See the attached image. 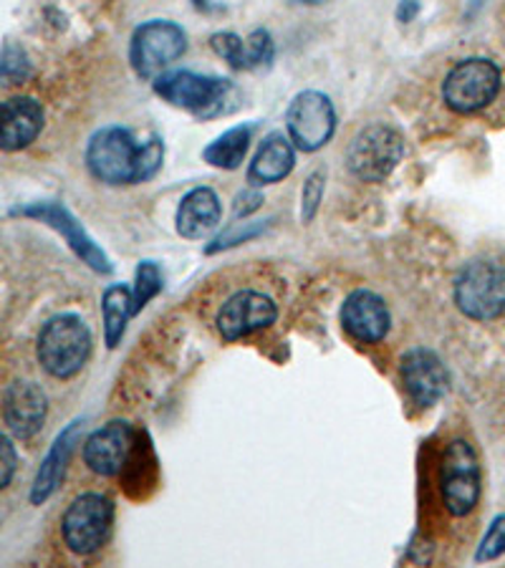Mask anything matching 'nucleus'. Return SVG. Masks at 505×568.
Instances as JSON below:
<instances>
[{
    "mask_svg": "<svg viewBox=\"0 0 505 568\" xmlns=\"http://www.w3.org/2000/svg\"><path fill=\"white\" fill-rule=\"evenodd\" d=\"M91 175L107 185H134L150 180L162 164V144H137L134 136L122 126H109L91 136L87 150Z\"/></svg>",
    "mask_w": 505,
    "mask_h": 568,
    "instance_id": "obj_1",
    "label": "nucleus"
},
{
    "mask_svg": "<svg viewBox=\"0 0 505 568\" xmlns=\"http://www.w3.org/2000/svg\"><path fill=\"white\" fill-rule=\"evenodd\" d=\"M91 354L89 326L73 314L53 316L39 336V362L51 377L69 379L81 372Z\"/></svg>",
    "mask_w": 505,
    "mask_h": 568,
    "instance_id": "obj_2",
    "label": "nucleus"
},
{
    "mask_svg": "<svg viewBox=\"0 0 505 568\" xmlns=\"http://www.w3.org/2000/svg\"><path fill=\"white\" fill-rule=\"evenodd\" d=\"M455 304L467 318L495 321L505 314V263L471 261L455 281Z\"/></svg>",
    "mask_w": 505,
    "mask_h": 568,
    "instance_id": "obj_3",
    "label": "nucleus"
},
{
    "mask_svg": "<svg viewBox=\"0 0 505 568\" xmlns=\"http://www.w3.org/2000/svg\"><path fill=\"white\" fill-rule=\"evenodd\" d=\"M503 73L491 59H465L455 63L443 81L445 104L457 114H475L501 94Z\"/></svg>",
    "mask_w": 505,
    "mask_h": 568,
    "instance_id": "obj_4",
    "label": "nucleus"
},
{
    "mask_svg": "<svg viewBox=\"0 0 505 568\" xmlns=\"http://www.w3.org/2000/svg\"><path fill=\"white\" fill-rule=\"evenodd\" d=\"M440 496L450 516H471L481 500V465L465 439H453L440 460Z\"/></svg>",
    "mask_w": 505,
    "mask_h": 568,
    "instance_id": "obj_5",
    "label": "nucleus"
},
{
    "mask_svg": "<svg viewBox=\"0 0 505 568\" xmlns=\"http://www.w3.org/2000/svg\"><path fill=\"white\" fill-rule=\"evenodd\" d=\"M154 91L172 106L188 109L192 114L213 116L228 106V97L233 94L231 81L218 77H200L192 71L162 73L154 81Z\"/></svg>",
    "mask_w": 505,
    "mask_h": 568,
    "instance_id": "obj_6",
    "label": "nucleus"
},
{
    "mask_svg": "<svg viewBox=\"0 0 505 568\" xmlns=\"http://www.w3.org/2000/svg\"><path fill=\"white\" fill-rule=\"evenodd\" d=\"M404 144L397 130L390 124H370L354 136L349 146L346 164L364 182L387 180L402 160Z\"/></svg>",
    "mask_w": 505,
    "mask_h": 568,
    "instance_id": "obj_7",
    "label": "nucleus"
},
{
    "mask_svg": "<svg viewBox=\"0 0 505 568\" xmlns=\"http://www.w3.org/2000/svg\"><path fill=\"white\" fill-rule=\"evenodd\" d=\"M188 49V36L178 23L150 21L132 36L130 59L142 79H158Z\"/></svg>",
    "mask_w": 505,
    "mask_h": 568,
    "instance_id": "obj_8",
    "label": "nucleus"
},
{
    "mask_svg": "<svg viewBox=\"0 0 505 568\" xmlns=\"http://www.w3.org/2000/svg\"><path fill=\"white\" fill-rule=\"evenodd\" d=\"M112 526V500L101 493H84L63 516V540L73 554L89 556L104 546Z\"/></svg>",
    "mask_w": 505,
    "mask_h": 568,
    "instance_id": "obj_9",
    "label": "nucleus"
},
{
    "mask_svg": "<svg viewBox=\"0 0 505 568\" xmlns=\"http://www.w3.org/2000/svg\"><path fill=\"white\" fill-rule=\"evenodd\" d=\"M291 142L303 152H316L334 136L336 112L332 99L321 91H301L286 114Z\"/></svg>",
    "mask_w": 505,
    "mask_h": 568,
    "instance_id": "obj_10",
    "label": "nucleus"
},
{
    "mask_svg": "<svg viewBox=\"0 0 505 568\" xmlns=\"http://www.w3.org/2000/svg\"><path fill=\"white\" fill-rule=\"evenodd\" d=\"M404 389L417 407H433L445 397L450 387V374L443 359L430 349H410L400 364Z\"/></svg>",
    "mask_w": 505,
    "mask_h": 568,
    "instance_id": "obj_11",
    "label": "nucleus"
},
{
    "mask_svg": "<svg viewBox=\"0 0 505 568\" xmlns=\"http://www.w3.org/2000/svg\"><path fill=\"white\" fill-rule=\"evenodd\" d=\"M275 318H279V306L273 304V298L259 291H241L218 311V328L225 342H238L259 328L271 326Z\"/></svg>",
    "mask_w": 505,
    "mask_h": 568,
    "instance_id": "obj_12",
    "label": "nucleus"
},
{
    "mask_svg": "<svg viewBox=\"0 0 505 568\" xmlns=\"http://www.w3.org/2000/svg\"><path fill=\"white\" fill-rule=\"evenodd\" d=\"M134 445V427L124 419H117V423H109L94 435L87 439L84 445V463L89 470L97 475H104V478H114L124 470L127 460H130Z\"/></svg>",
    "mask_w": 505,
    "mask_h": 568,
    "instance_id": "obj_13",
    "label": "nucleus"
},
{
    "mask_svg": "<svg viewBox=\"0 0 505 568\" xmlns=\"http://www.w3.org/2000/svg\"><path fill=\"white\" fill-rule=\"evenodd\" d=\"M342 324L346 334L356 338L360 344H376L387 336L392 326L390 308L384 298L376 296L374 291H354L352 296L344 301L342 308Z\"/></svg>",
    "mask_w": 505,
    "mask_h": 568,
    "instance_id": "obj_14",
    "label": "nucleus"
},
{
    "mask_svg": "<svg viewBox=\"0 0 505 568\" xmlns=\"http://www.w3.org/2000/svg\"><path fill=\"white\" fill-rule=\"evenodd\" d=\"M43 126V109L31 97H13L0 104V150L18 152L29 146Z\"/></svg>",
    "mask_w": 505,
    "mask_h": 568,
    "instance_id": "obj_15",
    "label": "nucleus"
},
{
    "mask_svg": "<svg viewBox=\"0 0 505 568\" xmlns=\"http://www.w3.org/2000/svg\"><path fill=\"white\" fill-rule=\"evenodd\" d=\"M21 215L39 217V220H43V223H49L51 227H57V231L67 237V243L71 245L73 253H77L81 261H87L94 271H99V273L112 271L107 255L97 248V243L84 233V227H81V223H77V217H73L67 207H61L57 203H41V205L21 210Z\"/></svg>",
    "mask_w": 505,
    "mask_h": 568,
    "instance_id": "obj_16",
    "label": "nucleus"
},
{
    "mask_svg": "<svg viewBox=\"0 0 505 568\" xmlns=\"http://www.w3.org/2000/svg\"><path fill=\"white\" fill-rule=\"evenodd\" d=\"M6 425L16 437L31 439L43 427L46 419V394L33 382H16L6 392L3 405Z\"/></svg>",
    "mask_w": 505,
    "mask_h": 568,
    "instance_id": "obj_17",
    "label": "nucleus"
},
{
    "mask_svg": "<svg viewBox=\"0 0 505 568\" xmlns=\"http://www.w3.org/2000/svg\"><path fill=\"white\" fill-rule=\"evenodd\" d=\"M223 215L218 195L210 187H195L182 197L178 207V233L190 241L205 237L210 231H215Z\"/></svg>",
    "mask_w": 505,
    "mask_h": 568,
    "instance_id": "obj_18",
    "label": "nucleus"
},
{
    "mask_svg": "<svg viewBox=\"0 0 505 568\" xmlns=\"http://www.w3.org/2000/svg\"><path fill=\"white\" fill-rule=\"evenodd\" d=\"M296 164V152H293V142H289L283 134H271L269 140L261 144L259 154L251 162L248 170V180L253 185H273L289 178V172Z\"/></svg>",
    "mask_w": 505,
    "mask_h": 568,
    "instance_id": "obj_19",
    "label": "nucleus"
},
{
    "mask_svg": "<svg viewBox=\"0 0 505 568\" xmlns=\"http://www.w3.org/2000/svg\"><path fill=\"white\" fill-rule=\"evenodd\" d=\"M101 314H104V338L109 349H117L119 342L127 332V321L134 316V304H132V288L117 286L107 288L104 301H101Z\"/></svg>",
    "mask_w": 505,
    "mask_h": 568,
    "instance_id": "obj_20",
    "label": "nucleus"
},
{
    "mask_svg": "<svg viewBox=\"0 0 505 568\" xmlns=\"http://www.w3.org/2000/svg\"><path fill=\"white\" fill-rule=\"evenodd\" d=\"M251 126H233L220 134L213 144L205 146L202 160L220 170H235L245 160L248 146H251Z\"/></svg>",
    "mask_w": 505,
    "mask_h": 568,
    "instance_id": "obj_21",
    "label": "nucleus"
},
{
    "mask_svg": "<svg viewBox=\"0 0 505 568\" xmlns=\"http://www.w3.org/2000/svg\"><path fill=\"white\" fill-rule=\"evenodd\" d=\"M73 433H77V425H73L69 433H63L57 443H53L51 453L46 455V460H43L41 470H39V475H36V483H33V493H31L33 503H43L53 490H57V485L61 483V475H63V465H67V460H69V447H71L69 443H71Z\"/></svg>",
    "mask_w": 505,
    "mask_h": 568,
    "instance_id": "obj_22",
    "label": "nucleus"
},
{
    "mask_svg": "<svg viewBox=\"0 0 505 568\" xmlns=\"http://www.w3.org/2000/svg\"><path fill=\"white\" fill-rule=\"evenodd\" d=\"M162 288V271L158 263L144 261L137 268V278H134V288H132V304H134V314H140L144 304L158 296Z\"/></svg>",
    "mask_w": 505,
    "mask_h": 568,
    "instance_id": "obj_23",
    "label": "nucleus"
},
{
    "mask_svg": "<svg viewBox=\"0 0 505 568\" xmlns=\"http://www.w3.org/2000/svg\"><path fill=\"white\" fill-rule=\"evenodd\" d=\"M213 49L220 59H225L233 69H248V53H245V41L238 33H215L213 36Z\"/></svg>",
    "mask_w": 505,
    "mask_h": 568,
    "instance_id": "obj_24",
    "label": "nucleus"
},
{
    "mask_svg": "<svg viewBox=\"0 0 505 568\" xmlns=\"http://www.w3.org/2000/svg\"><path fill=\"white\" fill-rule=\"evenodd\" d=\"M245 53H248V69L265 67V63L273 61V39L269 31H253L245 41Z\"/></svg>",
    "mask_w": 505,
    "mask_h": 568,
    "instance_id": "obj_25",
    "label": "nucleus"
},
{
    "mask_svg": "<svg viewBox=\"0 0 505 568\" xmlns=\"http://www.w3.org/2000/svg\"><path fill=\"white\" fill-rule=\"evenodd\" d=\"M505 554V516H498L491 524L488 534H485L481 548H477L475 554V561H493V558H498Z\"/></svg>",
    "mask_w": 505,
    "mask_h": 568,
    "instance_id": "obj_26",
    "label": "nucleus"
},
{
    "mask_svg": "<svg viewBox=\"0 0 505 568\" xmlns=\"http://www.w3.org/2000/svg\"><path fill=\"white\" fill-rule=\"evenodd\" d=\"M263 231H265V225H261V223H238L235 227H231V231L220 235L218 241L210 245V248H205V253H218V251H223V248H231V245L251 241V237L261 235Z\"/></svg>",
    "mask_w": 505,
    "mask_h": 568,
    "instance_id": "obj_27",
    "label": "nucleus"
},
{
    "mask_svg": "<svg viewBox=\"0 0 505 568\" xmlns=\"http://www.w3.org/2000/svg\"><path fill=\"white\" fill-rule=\"evenodd\" d=\"M321 197H324V175H321V172H314V175L306 180V187H303V205H301L303 223H311V220L316 217Z\"/></svg>",
    "mask_w": 505,
    "mask_h": 568,
    "instance_id": "obj_28",
    "label": "nucleus"
},
{
    "mask_svg": "<svg viewBox=\"0 0 505 568\" xmlns=\"http://www.w3.org/2000/svg\"><path fill=\"white\" fill-rule=\"evenodd\" d=\"M16 465H18V455H16L13 443L6 435H0V490L13 480Z\"/></svg>",
    "mask_w": 505,
    "mask_h": 568,
    "instance_id": "obj_29",
    "label": "nucleus"
},
{
    "mask_svg": "<svg viewBox=\"0 0 505 568\" xmlns=\"http://www.w3.org/2000/svg\"><path fill=\"white\" fill-rule=\"evenodd\" d=\"M26 73H29V61H26V57L21 51L11 49L3 57V61H0V77L6 79H23Z\"/></svg>",
    "mask_w": 505,
    "mask_h": 568,
    "instance_id": "obj_30",
    "label": "nucleus"
},
{
    "mask_svg": "<svg viewBox=\"0 0 505 568\" xmlns=\"http://www.w3.org/2000/svg\"><path fill=\"white\" fill-rule=\"evenodd\" d=\"M261 203H263V195H261V192H255V190H245V192H241V195H238V200H235V215H238V217L251 215L253 210H259V207H261Z\"/></svg>",
    "mask_w": 505,
    "mask_h": 568,
    "instance_id": "obj_31",
    "label": "nucleus"
},
{
    "mask_svg": "<svg viewBox=\"0 0 505 568\" xmlns=\"http://www.w3.org/2000/svg\"><path fill=\"white\" fill-rule=\"evenodd\" d=\"M417 11H420V0H402L397 18L402 23H410V21H415Z\"/></svg>",
    "mask_w": 505,
    "mask_h": 568,
    "instance_id": "obj_32",
    "label": "nucleus"
},
{
    "mask_svg": "<svg viewBox=\"0 0 505 568\" xmlns=\"http://www.w3.org/2000/svg\"><path fill=\"white\" fill-rule=\"evenodd\" d=\"M296 3H311V6H319V3H326V0H296Z\"/></svg>",
    "mask_w": 505,
    "mask_h": 568,
    "instance_id": "obj_33",
    "label": "nucleus"
}]
</instances>
